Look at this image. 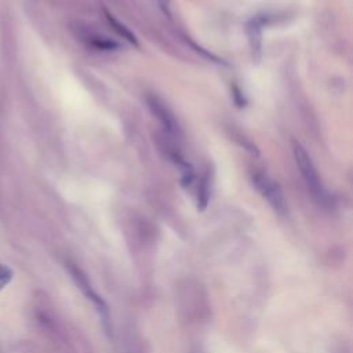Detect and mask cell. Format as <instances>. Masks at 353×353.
<instances>
[{
	"label": "cell",
	"mask_w": 353,
	"mask_h": 353,
	"mask_svg": "<svg viewBox=\"0 0 353 353\" xmlns=\"http://www.w3.org/2000/svg\"><path fill=\"white\" fill-rule=\"evenodd\" d=\"M12 279V272L10 268L0 265V290H3Z\"/></svg>",
	"instance_id": "30bf717a"
},
{
	"label": "cell",
	"mask_w": 353,
	"mask_h": 353,
	"mask_svg": "<svg viewBox=\"0 0 353 353\" xmlns=\"http://www.w3.org/2000/svg\"><path fill=\"white\" fill-rule=\"evenodd\" d=\"M68 269L73 277V280L76 281V284L79 285V288L83 291V294L95 305L99 316L102 317V321H103V325L106 328V331L109 332L110 331V317H109V309H108V305L105 303V301L92 290L90 281L87 280V276L74 265V263H70L68 262Z\"/></svg>",
	"instance_id": "3957f363"
},
{
	"label": "cell",
	"mask_w": 353,
	"mask_h": 353,
	"mask_svg": "<svg viewBox=\"0 0 353 353\" xmlns=\"http://www.w3.org/2000/svg\"><path fill=\"white\" fill-rule=\"evenodd\" d=\"M157 3H159V6H160L161 11H163L167 17H170V15H171V12H170V0H157Z\"/></svg>",
	"instance_id": "8fae6325"
},
{
	"label": "cell",
	"mask_w": 353,
	"mask_h": 353,
	"mask_svg": "<svg viewBox=\"0 0 353 353\" xmlns=\"http://www.w3.org/2000/svg\"><path fill=\"white\" fill-rule=\"evenodd\" d=\"M146 105L150 110V113L157 119V121L161 124V127L171 135H175L179 132L178 121L172 113V110L167 106V103L159 98L157 95L148 94L146 95Z\"/></svg>",
	"instance_id": "277c9868"
},
{
	"label": "cell",
	"mask_w": 353,
	"mask_h": 353,
	"mask_svg": "<svg viewBox=\"0 0 353 353\" xmlns=\"http://www.w3.org/2000/svg\"><path fill=\"white\" fill-rule=\"evenodd\" d=\"M232 98H233V102L236 103V106L237 108H244L245 106V98H244V95H243V92H241V90L236 85V84H233L232 85Z\"/></svg>",
	"instance_id": "9c48e42d"
},
{
	"label": "cell",
	"mask_w": 353,
	"mask_h": 353,
	"mask_svg": "<svg viewBox=\"0 0 353 353\" xmlns=\"http://www.w3.org/2000/svg\"><path fill=\"white\" fill-rule=\"evenodd\" d=\"M292 154L305 183L307 185V188L312 190L313 194L320 196L323 193V186H321V181L317 174V170L312 161V157L306 152V149L295 139L292 141Z\"/></svg>",
	"instance_id": "7a4b0ae2"
},
{
	"label": "cell",
	"mask_w": 353,
	"mask_h": 353,
	"mask_svg": "<svg viewBox=\"0 0 353 353\" xmlns=\"http://www.w3.org/2000/svg\"><path fill=\"white\" fill-rule=\"evenodd\" d=\"M103 12H105V18H106L108 23L110 25V28H112L119 36H121V39L127 40L128 43H131V44L135 46V47L139 46V44H138V40H137V37H135V34H134L124 23H121L120 21H117V19H116L110 12H108L106 10H103Z\"/></svg>",
	"instance_id": "8992f818"
},
{
	"label": "cell",
	"mask_w": 353,
	"mask_h": 353,
	"mask_svg": "<svg viewBox=\"0 0 353 353\" xmlns=\"http://www.w3.org/2000/svg\"><path fill=\"white\" fill-rule=\"evenodd\" d=\"M251 182L274 211L279 214H284L287 211V201L283 189L269 174L255 170L251 174Z\"/></svg>",
	"instance_id": "6da1fadb"
},
{
	"label": "cell",
	"mask_w": 353,
	"mask_h": 353,
	"mask_svg": "<svg viewBox=\"0 0 353 353\" xmlns=\"http://www.w3.org/2000/svg\"><path fill=\"white\" fill-rule=\"evenodd\" d=\"M88 43H90V46H92L94 48L102 50V51H110V50L119 48V44H117L116 41L109 40V39H106V37L94 36V37H90V39H88Z\"/></svg>",
	"instance_id": "ba28073f"
},
{
	"label": "cell",
	"mask_w": 353,
	"mask_h": 353,
	"mask_svg": "<svg viewBox=\"0 0 353 353\" xmlns=\"http://www.w3.org/2000/svg\"><path fill=\"white\" fill-rule=\"evenodd\" d=\"M210 200V176L208 174H205L200 182H199V188H197V208L200 211H204L207 204Z\"/></svg>",
	"instance_id": "52a82bcc"
},
{
	"label": "cell",
	"mask_w": 353,
	"mask_h": 353,
	"mask_svg": "<svg viewBox=\"0 0 353 353\" xmlns=\"http://www.w3.org/2000/svg\"><path fill=\"white\" fill-rule=\"evenodd\" d=\"M263 23H265V21L262 17H254L245 25V32H247V37H248L251 55L256 63L262 58V26H263Z\"/></svg>",
	"instance_id": "5b68a950"
}]
</instances>
